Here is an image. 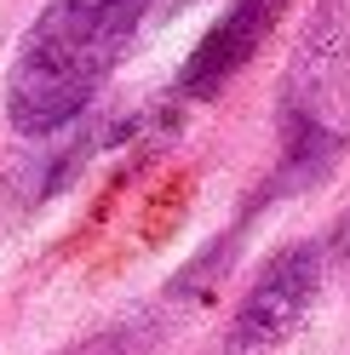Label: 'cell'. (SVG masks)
Masks as SVG:
<instances>
[{"instance_id":"3","label":"cell","mask_w":350,"mask_h":355,"mask_svg":"<svg viewBox=\"0 0 350 355\" xmlns=\"http://www.w3.org/2000/svg\"><path fill=\"white\" fill-rule=\"evenodd\" d=\"M316 286H322V247L316 241H299V247L276 252L258 270V281L247 286L242 309H235L230 349H270L288 332H299V321L316 304Z\"/></svg>"},{"instance_id":"5","label":"cell","mask_w":350,"mask_h":355,"mask_svg":"<svg viewBox=\"0 0 350 355\" xmlns=\"http://www.w3.org/2000/svg\"><path fill=\"white\" fill-rule=\"evenodd\" d=\"M156 6H167V12H178V6H184V0H156Z\"/></svg>"},{"instance_id":"1","label":"cell","mask_w":350,"mask_h":355,"mask_svg":"<svg viewBox=\"0 0 350 355\" xmlns=\"http://www.w3.org/2000/svg\"><path fill=\"white\" fill-rule=\"evenodd\" d=\"M156 0H47L6 69V121L24 138L63 132L103 92Z\"/></svg>"},{"instance_id":"4","label":"cell","mask_w":350,"mask_h":355,"mask_svg":"<svg viewBox=\"0 0 350 355\" xmlns=\"http://www.w3.org/2000/svg\"><path fill=\"white\" fill-rule=\"evenodd\" d=\"M288 6L293 0H230V6L212 17V29L195 40L190 63L178 69V98H190V103L218 98L258 52H265V40L276 35Z\"/></svg>"},{"instance_id":"2","label":"cell","mask_w":350,"mask_h":355,"mask_svg":"<svg viewBox=\"0 0 350 355\" xmlns=\"http://www.w3.org/2000/svg\"><path fill=\"white\" fill-rule=\"evenodd\" d=\"M350 144V0H322L281 75V184L322 178Z\"/></svg>"}]
</instances>
